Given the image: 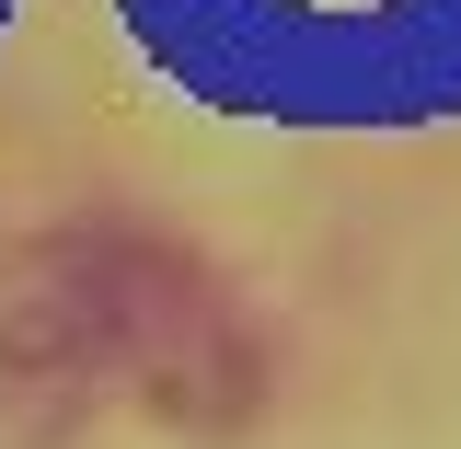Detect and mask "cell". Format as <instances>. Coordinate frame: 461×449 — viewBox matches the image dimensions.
Listing matches in <instances>:
<instances>
[{
    "label": "cell",
    "mask_w": 461,
    "mask_h": 449,
    "mask_svg": "<svg viewBox=\"0 0 461 449\" xmlns=\"http://www.w3.org/2000/svg\"><path fill=\"white\" fill-rule=\"evenodd\" d=\"M266 346L230 288L150 230H47L0 265V449H58L81 415L139 403L173 427H242Z\"/></svg>",
    "instance_id": "6da1fadb"
}]
</instances>
